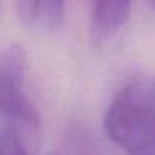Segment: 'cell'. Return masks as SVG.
I'll list each match as a JSON object with an SVG mask.
<instances>
[{"mask_svg": "<svg viewBox=\"0 0 155 155\" xmlns=\"http://www.w3.org/2000/svg\"><path fill=\"white\" fill-rule=\"evenodd\" d=\"M27 55L18 44H12L0 54V114L28 128L40 125L35 105L25 94Z\"/></svg>", "mask_w": 155, "mask_h": 155, "instance_id": "1", "label": "cell"}, {"mask_svg": "<svg viewBox=\"0 0 155 155\" xmlns=\"http://www.w3.org/2000/svg\"><path fill=\"white\" fill-rule=\"evenodd\" d=\"M15 12L25 27L40 34L58 30L65 20V4L58 0H20Z\"/></svg>", "mask_w": 155, "mask_h": 155, "instance_id": "2", "label": "cell"}, {"mask_svg": "<svg viewBox=\"0 0 155 155\" xmlns=\"http://www.w3.org/2000/svg\"><path fill=\"white\" fill-rule=\"evenodd\" d=\"M128 2H95L92 4L90 34L95 44H105L117 35L130 17Z\"/></svg>", "mask_w": 155, "mask_h": 155, "instance_id": "3", "label": "cell"}, {"mask_svg": "<svg viewBox=\"0 0 155 155\" xmlns=\"http://www.w3.org/2000/svg\"><path fill=\"white\" fill-rule=\"evenodd\" d=\"M48 155H107L98 138L85 127H74L65 137L64 148Z\"/></svg>", "mask_w": 155, "mask_h": 155, "instance_id": "4", "label": "cell"}, {"mask_svg": "<svg viewBox=\"0 0 155 155\" xmlns=\"http://www.w3.org/2000/svg\"><path fill=\"white\" fill-rule=\"evenodd\" d=\"M120 148L127 155H155V127L134 135Z\"/></svg>", "mask_w": 155, "mask_h": 155, "instance_id": "5", "label": "cell"}, {"mask_svg": "<svg viewBox=\"0 0 155 155\" xmlns=\"http://www.w3.org/2000/svg\"><path fill=\"white\" fill-rule=\"evenodd\" d=\"M0 155H30L24 140L10 128L0 130Z\"/></svg>", "mask_w": 155, "mask_h": 155, "instance_id": "6", "label": "cell"}]
</instances>
